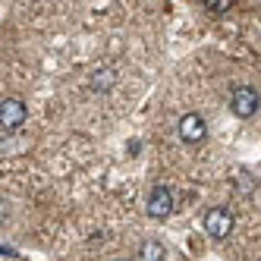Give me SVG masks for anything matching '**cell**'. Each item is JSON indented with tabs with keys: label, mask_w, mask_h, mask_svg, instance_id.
I'll return each mask as SVG.
<instances>
[{
	"label": "cell",
	"mask_w": 261,
	"mask_h": 261,
	"mask_svg": "<svg viewBox=\"0 0 261 261\" xmlns=\"http://www.w3.org/2000/svg\"><path fill=\"white\" fill-rule=\"evenodd\" d=\"M148 217L151 220H167L173 214V192L167 189V186H154L151 192H148Z\"/></svg>",
	"instance_id": "4"
},
{
	"label": "cell",
	"mask_w": 261,
	"mask_h": 261,
	"mask_svg": "<svg viewBox=\"0 0 261 261\" xmlns=\"http://www.w3.org/2000/svg\"><path fill=\"white\" fill-rule=\"evenodd\" d=\"M7 220H10V204L0 201V223H7Z\"/></svg>",
	"instance_id": "10"
},
{
	"label": "cell",
	"mask_w": 261,
	"mask_h": 261,
	"mask_svg": "<svg viewBox=\"0 0 261 261\" xmlns=\"http://www.w3.org/2000/svg\"><path fill=\"white\" fill-rule=\"evenodd\" d=\"M25 120H29V107H25L22 98H4L0 101V126H4V133L22 129Z\"/></svg>",
	"instance_id": "3"
},
{
	"label": "cell",
	"mask_w": 261,
	"mask_h": 261,
	"mask_svg": "<svg viewBox=\"0 0 261 261\" xmlns=\"http://www.w3.org/2000/svg\"><path fill=\"white\" fill-rule=\"evenodd\" d=\"M233 7V0H204V10L214 13V16H223V13H230Z\"/></svg>",
	"instance_id": "8"
},
{
	"label": "cell",
	"mask_w": 261,
	"mask_h": 261,
	"mask_svg": "<svg viewBox=\"0 0 261 261\" xmlns=\"http://www.w3.org/2000/svg\"><path fill=\"white\" fill-rule=\"evenodd\" d=\"M258 107H261V95H258V88H249V85L233 88V95H230V110H233L239 120L255 117V114H258Z\"/></svg>",
	"instance_id": "2"
},
{
	"label": "cell",
	"mask_w": 261,
	"mask_h": 261,
	"mask_svg": "<svg viewBox=\"0 0 261 261\" xmlns=\"http://www.w3.org/2000/svg\"><path fill=\"white\" fill-rule=\"evenodd\" d=\"M176 133H179V139L186 145H198V142H204V136H208V123H204V117H198V114H186L179 120Z\"/></svg>",
	"instance_id": "5"
},
{
	"label": "cell",
	"mask_w": 261,
	"mask_h": 261,
	"mask_svg": "<svg viewBox=\"0 0 261 261\" xmlns=\"http://www.w3.org/2000/svg\"><path fill=\"white\" fill-rule=\"evenodd\" d=\"M0 258H22V255L16 252L13 246H4V242H0Z\"/></svg>",
	"instance_id": "9"
},
{
	"label": "cell",
	"mask_w": 261,
	"mask_h": 261,
	"mask_svg": "<svg viewBox=\"0 0 261 261\" xmlns=\"http://www.w3.org/2000/svg\"><path fill=\"white\" fill-rule=\"evenodd\" d=\"M139 258H142V261H164V258H167V249L161 246V242L148 239V242H142V249H139Z\"/></svg>",
	"instance_id": "7"
},
{
	"label": "cell",
	"mask_w": 261,
	"mask_h": 261,
	"mask_svg": "<svg viewBox=\"0 0 261 261\" xmlns=\"http://www.w3.org/2000/svg\"><path fill=\"white\" fill-rule=\"evenodd\" d=\"M91 91H95V95H107L110 88L117 85V69L114 66H98L95 72H91Z\"/></svg>",
	"instance_id": "6"
},
{
	"label": "cell",
	"mask_w": 261,
	"mask_h": 261,
	"mask_svg": "<svg viewBox=\"0 0 261 261\" xmlns=\"http://www.w3.org/2000/svg\"><path fill=\"white\" fill-rule=\"evenodd\" d=\"M236 227V217L230 208H223V204H214V208L204 211V230H208L211 239H230Z\"/></svg>",
	"instance_id": "1"
}]
</instances>
